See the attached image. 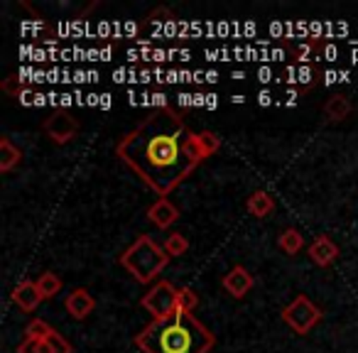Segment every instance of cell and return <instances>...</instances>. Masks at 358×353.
<instances>
[{
    "instance_id": "obj_10",
    "label": "cell",
    "mask_w": 358,
    "mask_h": 353,
    "mask_svg": "<svg viewBox=\"0 0 358 353\" xmlns=\"http://www.w3.org/2000/svg\"><path fill=\"white\" fill-rule=\"evenodd\" d=\"M224 287H226V292L234 294V297H243V294L253 287V275L245 268H241V265H236L224 278Z\"/></svg>"
},
{
    "instance_id": "obj_23",
    "label": "cell",
    "mask_w": 358,
    "mask_h": 353,
    "mask_svg": "<svg viewBox=\"0 0 358 353\" xmlns=\"http://www.w3.org/2000/svg\"><path fill=\"white\" fill-rule=\"evenodd\" d=\"M45 341H32V338H25V341L17 346V353H45Z\"/></svg>"
},
{
    "instance_id": "obj_13",
    "label": "cell",
    "mask_w": 358,
    "mask_h": 353,
    "mask_svg": "<svg viewBox=\"0 0 358 353\" xmlns=\"http://www.w3.org/2000/svg\"><path fill=\"white\" fill-rule=\"evenodd\" d=\"M273 209H275V201L268 192H253V194L248 196V211L255 219H263V216H268Z\"/></svg>"
},
{
    "instance_id": "obj_12",
    "label": "cell",
    "mask_w": 358,
    "mask_h": 353,
    "mask_svg": "<svg viewBox=\"0 0 358 353\" xmlns=\"http://www.w3.org/2000/svg\"><path fill=\"white\" fill-rule=\"evenodd\" d=\"M353 110L351 101L346 99V96H331V99L327 101V106H324V113H327L329 120H334V123H338V120L348 118V113Z\"/></svg>"
},
{
    "instance_id": "obj_4",
    "label": "cell",
    "mask_w": 358,
    "mask_h": 353,
    "mask_svg": "<svg viewBox=\"0 0 358 353\" xmlns=\"http://www.w3.org/2000/svg\"><path fill=\"white\" fill-rule=\"evenodd\" d=\"M282 319L289 329H294V333H307L314 329V324H319L322 309L309 302V297L299 294V297H294V302H289L282 309Z\"/></svg>"
},
{
    "instance_id": "obj_6",
    "label": "cell",
    "mask_w": 358,
    "mask_h": 353,
    "mask_svg": "<svg viewBox=\"0 0 358 353\" xmlns=\"http://www.w3.org/2000/svg\"><path fill=\"white\" fill-rule=\"evenodd\" d=\"M76 130H79V123H76L69 113H64V110H62V113L59 110L52 113L45 123V133L50 135L55 143H69V140L76 135Z\"/></svg>"
},
{
    "instance_id": "obj_17",
    "label": "cell",
    "mask_w": 358,
    "mask_h": 353,
    "mask_svg": "<svg viewBox=\"0 0 358 353\" xmlns=\"http://www.w3.org/2000/svg\"><path fill=\"white\" fill-rule=\"evenodd\" d=\"M162 248L167 250L169 258H177V255H185L187 250H189V240H187L182 233H172V236H167Z\"/></svg>"
},
{
    "instance_id": "obj_19",
    "label": "cell",
    "mask_w": 358,
    "mask_h": 353,
    "mask_svg": "<svg viewBox=\"0 0 358 353\" xmlns=\"http://www.w3.org/2000/svg\"><path fill=\"white\" fill-rule=\"evenodd\" d=\"M52 331H55V329H52L47 322H42V319H32L25 329V338H32V341H47Z\"/></svg>"
},
{
    "instance_id": "obj_21",
    "label": "cell",
    "mask_w": 358,
    "mask_h": 353,
    "mask_svg": "<svg viewBox=\"0 0 358 353\" xmlns=\"http://www.w3.org/2000/svg\"><path fill=\"white\" fill-rule=\"evenodd\" d=\"M42 346H45V353H71L69 341H66V338L62 336V333H57V331H52L50 338H47Z\"/></svg>"
},
{
    "instance_id": "obj_2",
    "label": "cell",
    "mask_w": 358,
    "mask_h": 353,
    "mask_svg": "<svg viewBox=\"0 0 358 353\" xmlns=\"http://www.w3.org/2000/svg\"><path fill=\"white\" fill-rule=\"evenodd\" d=\"M143 353H209L216 338L194 314L174 312L169 317L152 319L135 336Z\"/></svg>"
},
{
    "instance_id": "obj_1",
    "label": "cell",
    "mask_w": 358,
    "mask_h": 353,
    "mask_svg": "<svg viewBox=\"0 0 358 353\" xmlns=\"http://www.w3.org/2000/svg\"><path fill=\"white\" fill-rule=\"evenodd\" d=\"M118 157L157 194L167 196L187 180L204 152L196 133H192L172 108H162L133 128L118 145Z\"/></svg>"
},
{
    "instance_id": "obj_24",
    "label": "cell",
    "mask_w": 358,
    "mask_h": 353,
    "mask_svg": "<svg viewBox=\"0 0 358 353\" xmlns=\"http://www.w3.org/2000/svg\"><path fill=\"white\" fill-rule=\"evenodd\" d=\"M260 103H263V106L270 103V94H268V91H263V94H260Z\"/></svg>"
},
{
    "instance_id": "obj_15",
    "label": "cell",
    "mask_w": 358,
    "mask_h": 353,
    "mask_svg": "<svg viewBox=\"0 0 358 353\" xmlns=\"http://www.w3.org/2000/svg\"><path fill=\"white\" fill-rule=\"evenodd\" d=\"M37 289H40L42 299H52L55 294H59V289H62L59 275H55V273L40 275V280H37Z\"/></svg>"
},
{
    "instance_id": "obj_22",
    "label": "cell",
    "mask_w": 358,
    "mask_h": 353,
    "mask_svg": "<svg viewBox=\"0 0 358 353\" xmlns=\"http://www.w3.org/2000/svg\"><path fill=\"white\" fill-rule=\"evenodd\" d=\"M3 91H6V94H10V96H17V99L25 94V89H22V84H20V79H17V76H8V79L3 81Z\"/></svg>"
},
{
    "instance_id": "obj_20",
    "label": "cell",
    "mask_w": 358,
    "mask_h": 353,
    "mask_svg": "<svg viewBox=\"0 0 358 353\" xmlns=\"http://www.w3.org/2000/svg\"><path fill=\"white\" fill-rule=\"evenodd\" d=\"M196 140H199V147H201V152H204V157H211V154L221 147L219 135L209 133V130H204V133H196Z\"/></svg>"
},
{
    "instance_id": "obj_8",
    "label": "cell",
    "mask_w": 358,
    "mask_h": 353,
    "mask_svg": "<svg viewBox=\"0 0 358 353\" xmlns=\"http://www.w3.org/2000/svg\"><path fill=\"white\" fill-rule=\"evenodd\" d=\"M177 216H179L177 206H174L169 199H164V196L159 201H155V204L148 209V219L152 221L157 229H169V226L177 221Z\"/></svg>"
},
{
    "instance_id": "obj_14",
    "label": "cell",
    "mask_w": 358,
    "mask_h": 353,
    "mask_svg": "<svg viewBox=\"0 0 358 353\" xmlns=\"http://www.w3.org/2000/svg\"><path fill=\"white\" fill-rule=\"evenodd\" d=\"M20 159H22V152L10 143V140L8 138L0 140V169H3V172L15 169L17 164H20Z\"/></svg>"
},
{
    "instance_id": "obj_18",
    "label": "cell",
    "mask_w": 358,
    "mask_h": 353,
    "mask_svg": "<svg viewBox=\"0 0 358 353\" xmlns=\"http://www.w3.org/2000/svg\"><path fill=\"white\" fill-rule=\"evenodd\" d=\"M196 304H199V297H196V292L192 287H182L177 289V309L185 314H192L196 309Z\"/></svg>"
},
{
    "instance_id": "obj_3",
    "label": "cell",
    "mask_w": 358,
    "mask_h": 353,
    "mask_svg": "<svg viewBox=\"0 0 358 353\" xmlns=\"http://www.w3.org/2000/svg\"><path fill=\"white\" fill-rule=\"evenodd\" d=\"M167 260H169L167 250L155 243L150 236H138V240L120 255V265L143 284L152 282L164 270Z\"/></svg>"
},
{
    "instance_id": "obj_9",
    "label": "cell",
    "mask_w": 358,
    "mask_h": 353,
    "mask_svg": "<svg viewBox=\"0 0 358 353\" xmlns=\"http://www.w3.org/2000/svg\"><path fill=\"white\" fill-rule=\"evenodd\" d=\"M94 307H96L94 297H91L89 289H84V287L74 289V292L66 297V312H69L74 319H86L91 312H94Z\"/></svg>"
},
{
    "instance_id": "obj_7",
    "label": "cell",
    "mask_w": 358,
    "mask_h": 353,
    "mask_svg": "<svg viewBox=\"0 0 358 353\" xmlns=\"http://www.w3.org/2000/svg\"><path fill=\"white\" fill-rule=\"evenodd\" d=\"M309 258H312V263L319 265V268H327V265H331L334 260L338 258V245L334 243L329 236H319V238L309 245Z\"/></svg>"
},
{
    "instance_id": "obj_5",
    "label": "cell",
    "mask_w": 358,
    "mask_h": 353,
    "mask_svg": "<svg viewBox=\"0 0 358 353\" xmlns=\"http://www.w3.org/2000/svg\"><path fill=\"white\" fill-rule=\"evenodd\" d=\"M143 307L148 309L155 319L169 317V314L177 312V289L172 287V282L162 280V282H157V287H152L143 297Z\"/></svg>"
},
{
    "instance_id": "obj_11",
    "label": "cell",
    "mask_w": 358,
    "mask_h": 353,
    "mask_svg": "<svg viewBox=\"0 0 358 353\" xmlns=\"http://www.w3.org/2000/svg\"><path fill=\"white\" fill-rule=\"evenodd\" d=\"M13 302L22 309V312H35L37 304L42 302V294L37 289V282H20L13 289Z\"/></svg>"
},
{
    "instance_id": "obj_16",
    "label": "cell",
    "mask_w": 358,
    "mask_h": 353,
    "mask_svg": "<svg viewBox=\"0 0 358 353\" xmlns=\"http://www.w3.org/2000/svg\"><path fill=\"white\" fill-rule=\"evenodd\" d=\"M302 245H304V238L299 236V231H294V229L282 231V236H280V248H282L285 253H287V255L299 253V250H302Z\"/></svg>"
}]
</instances>
